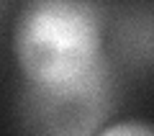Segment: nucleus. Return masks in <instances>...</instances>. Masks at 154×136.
<instances>
[{
  "label": "nucleus",
  "mask_w": 154,
  "mask_h": 136,
  "mask_svg": "<svg viewBox=\"0 0 154 136\" xmlns=\"http://www.w3.org/2000/svg\"><path fill=\"white\" fill-rule=\"evenodd\" d=\"M13 51L28 85L59 87L103 64L100 8L77 0H33L13 26Z\"/></svg>",
  "instance_id": "nucleus-1"
},
{
  "label": "nucleus",
  "mask_w": 154,
  "mask_h": 136,
  "mask_svg": "<svg viewBox=\"0 0 154 136\" xmlns=\"http://www.w3.org/2000/svg\"><path fill=\"white\" fill-rule=\"evenodd\" d=\"M110 67L103 62L88 77L72 85H26L21 118L33 136H98L110 116Z\"/></svg>",
  "instance_id": "nucleus-2"
},
{
  "label": "nucleus",
  "mask_w": 154,
  "mask_h": 136,
  "mask_svg": "<svg viewBox=\"0 0 154 136\" xmlns=\"http://www.w3.org/2000/svg\"><path fill=\"white\" fill-rule=\"evenodd\" d=\"M98 136H154V126L146 121H121L100 128Z\"/></svg>",
  "instance_id": "nucleus-3"
}]
</instances>
